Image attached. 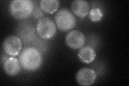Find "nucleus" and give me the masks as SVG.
Listing matches in <instances>:
<instances>
[{
    "instance_id": "1",
    "label": "nucleus",
    "mask_w": 129,
    "mask_h": 86,
    "mask_svg": "<svg viewBox=\"0 0 129 86\" xmlns=\"http://www.w3.org/2000/svg\"><path fill=\"white\" fill-rule=\"evenodd\" d=\"M19 61L24 70L34 72L41 67L43 57L40 52L33 47L24 49L19 56Z\"/></svg>"
},
{
    "instance_id": "2",
    "label": "nucleus",
    "mask_w": 129,
    "mask_h": 86,
    "mask_svg": "<svg viewBox=\"0 0 129 86\" xmlns=\"http://www.w3.org/2000/svg\"><path fill=\"white\" fill-rule=\"evenodd\" d=\"M11 15L18 20L29 18L34 10V3L31 0H14L9 5Z\"/></svg>"
},
{
    "instance_id": "3",
    "label": "nucleus",
    "mask_w": 129,
    "mask_h": 86,
    "mask_svg": "<svg viewBox=\"0 0 129 86\" xmlns=\"http://www.w3.org/2000/svg\"><path fill=\"white\" fill-rule=\"evenodd\" d=\"M54 21L59 29L62 32H67L74 28L76 20L74 15L66 8L58 11L54 16Z\"/></svg>"
},
{
    "instance_id": "4",
    "label": "nucleus",
    "mask_w": 129,
    "mask_h": 86,
    "mask_svg": "<svg viewBox=\"0 0 129 86\" xmlns=\"http://www.w3.org/2000/svg\"><path fill=\"white\" fill-rule=\"evenodd\" d=\"M36 30L40 38L48 40L55 35L56 27L54 22L48 18L40 19L37 23Z\"/></svg>"
},
{
    "instance_id": "5",
    "label": "nucleus",
    "mask_w": 129,
    "mask_h": 86,
    "mask_svg": "<svg viewBox=\"0 0 129 86\" xmlns=\"http://www.w3.org/2000/svg\"><path fill=\"white\" fill-rule=\"evenodd\" d=\"M3 47L7 55L11 56H17L22 50V41L17 36H10L4 40Z\"/></svg>"
},
{
    "instance_id": "6",
    "label": "nucleus",
    "mask_w": 129,
    "mask_h": 86,
    "mask_svg": "<svg viewBox=\"0 0 129 86\" xmlns=\"http://www.w3.org/2000/svg\"><path fill=\"white\" fill-rule=\"evenodd\" d=\"M66 43L71 48L74 50L80 49L83 47L85 43V37L80 30H73L67 35Z\"/></svg>"
},
{
    "instance_id": "7",
    "label": "nucleus",
    "mask_w": 129,
    "mask_h": 86,
    "mask_svg": "<svg viewBox=\"0 0 129 86\" xmlns=\"http://www.w3.org/2000/svg\"><path fill=\"white\" fill-rule=\"evenodd\" d=\"M96 79V72L89 68L80 69L76 75V81L81 85H91L95 82Z\"/></svg>"
},
{
    "instance_id": "8",
    "label": "nucleus",
    "mask_w": 129,
    "mask_h": 86,
    "mask_svg": "<svg viewBox=\"0 0 129 86\" xmlns=\"http://www.w3.org/2000/svg\"><path fill=\"white\" fill-rule=\"evenodd\" d=\"M71 9L73 13L78 17L83 18L89 12V5L84 0H75L71 4Z\"/></svg>"
},
{
    "instance_id": "9",
    "label": "nucleus",
    "mask_w": 129,
    "mask_h": 86,
    "mask_svg": "<svg viewBox=\"0 0 129 86\" xmlns=\"http://www.w3.org/2000/svg\"><path fill=\"white\" fill-rule=\"evenodd\" d=\"M3 69L7 74L10 76L18 75L21 69L19 60L14 57L7 58L3 64Z\"/></svg>"
},
{
    "instance_id": "10",
    "label": "nucleus",
    "mask_w": 129,
    "mask_h": 86,
    "mask_svg": "<svg viewBox=\"0 0 129 86\" xmlns=\"http://www.w3.org/2000/svg\"><path fill=\"white\" fill-rule=\"evenodd\" d=\"M96 52L92 47L84 46L80 49L78 57L80 60L84 63L89 64L93 61L96 58Z\"/></svg>"
},
{
    "instance_id": "11",
    "label": "nucleus",
    "mask_w": 129,
    "mask_h": 86,
    "mask_svg": "<svg viewBox=\"0 0 129 86\" xmlns=\"http://www.w3.org/2000/svg\"><path fill=\"white\" fill-rule=\"evenodd\" d=\"M59 7L58 0H42L40 2V7L42 10L47 14H53L57 11Z\"/></svg>"
},
{
    "instance_id": "12",
    "label": "nucleus",
    "mask_w": 129,
    "mask_h": 86,
    "mask_svg": "<svg viewBox=\"0 0 129 86\" xmlns=\"http://www.w3.org/2000/svg\"><path fill=\"white\" fill-rule=\"evenodd\" d=\"M89 18L93 22H99L103 18V13L98 8H92L89 12Z\"/></svg>"
}]
</instances>
